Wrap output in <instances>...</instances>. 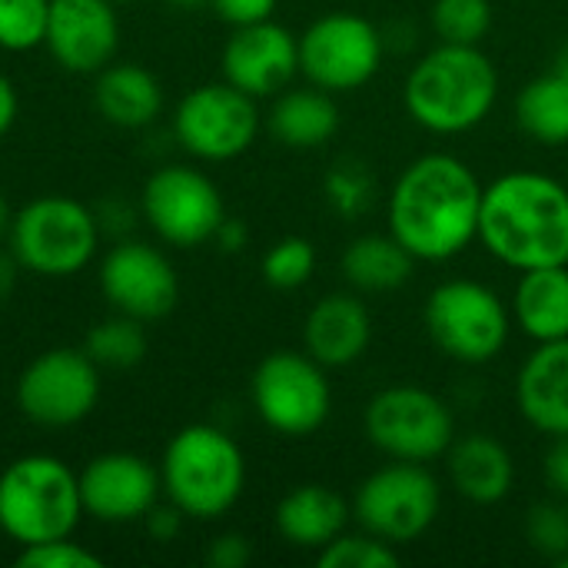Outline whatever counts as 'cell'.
<instances>
[{
    "label": "cell",
    "mask_w": 568,
    "mask_h": 568,
    "mask_svg": "<svg viewBox=\"0 0 568 568\" xmlns=\"http://www.w3.org/2000/svg\"><path fill=\"white\" fill-rule=\"evenodd\" d=\"M383 33L359 13H326L300 33V73L326 93L366 87L383 67Z\"/></svg>",
    "instance_id": "13"
},
{
    "label": "cell",
    "mask_w": 568,
    "mask_h": 568,
    "mask_svg": "<svg viewBox=\"0 0 568 568\" xmlns=\"http://www.w3.org/2000/svg\"><path fill=\"white\" fill-rule=\"evenodd\" d=\"M113 3H120V0H113Z\"/></svg>",
    "instance_id": "47"
},
{
    "label": "cell",
    "mask_w": 568,
    "mask_h": 568,
    "mask_svg": "<svg viewBox=\"0 0 568 568\" xmlns=\"http://www.w3.org/2000/svg\"><path fill=\"white\" fill-rule=\"evenodd\" d=\"M77 476H80L83 513L103 526L143 523V516L163 496L160 466H153L136 453L93 456Z\"/></svg>",
    "instance_id": "16"
},
{
    "label": "cell",
    "mask_w": 568,
    "mask_h": 568,
    "mask_svg": "<svg viewBox=\"0 0 568 568\" xmlns=\"http://www.w3.org/2000/svg\"><path fill=\"white\" fill-rule=\"evenodd\" d=\"M100 293L140 323L163 320L180 303V276L163 250L143 240H120L100 260Z\"/></svg>",
    "instance_id": "15"
},
{
    "label": "cell",
    "mask_w": 568,
    "mask_h": 568,
    "mask_svg": "<svg viewBox=\"0 0 568 568\" xmlns=\"http://www.w3.org/2000/svg\"><path fill=\"white\" fill-rule=\"evenodd\" d=\"M13 562L20 568H103V556H97L73 536H63L50 542L20 546Z\"/></svg>",
    "instance_id": "34"
},
{
    "label": "cell",
    "mask_w": 568,
    "mask_h": 568,
    "mask_svg": "<svg viewBox=\"0 0 568 568\" xmlns=\"http://www.w3.org/2000/svg\"><path fill=\"white\" fill-rule=\"evenodd\" d=\"M10 220H13V213H10V206H7V200H3V193H0V240H3L7 230H10Z\"/></svg>",
    "instance_id": "43"
},
{
    "label": "cell",
    "mask_w": 568,
    "mask_h": 568,
    "mask_svg": "<svg viewBox=\"0 0 568 568\" xmlns=\"http://www.w3.org/2000/svg\"><path fill=\"white\" fill-rule=\"evenodd\" d=\"M43 47L67 73L97 77L120 47V17L113 0H50Z\"/></svg>",
    "instance_id": "18"
},
{
    "label": "cell",
    "mask_w": 568,
    "mask_h": 568,
    "mask_svg": "<svg viewBox=\"0 0 568 568\" xmlns=\"http://www.w3.org/2000/svg\"><path fill=\"white\" fill-rule=\"evenodd\" d=\"M246 240H250L246 223H243V220H233V216H226V220L220 223L216 236H213V243H216L223 253H240V250L246 246Z\"/></svg>",
    "instance_id": "41"
},
{
    "label": "cell",
    "mask_w": 568,
    "mask_h": 568,
    "mask_svg": "<svg viewBox=\"0 0 568 568\" xmlns=\"http://www.w3.org/2000/svg\"><path fill=\"white\" fill-rule=\"evenodd\" d=\"M83 516L80 476L60 456L30 453L0 473V532L17 546L73 536Z\"/></svg>",
    "instance_id": "5"
},
{
    "label": "cell",
    "mask_w": 568,
    "mask_h": 568,
    "mask_svg": "<svg viewBox=\"0 0 568 568\" xmlns=\"http://www.w3.org/2000/svg\"><path fill=\"white\" fill-rule=\"evenodd\" d=\"M483 183L453 153L413 160L389 190V233L423 263H446L479 240Z\"/></svg>",
    "instance_id": "1"
},
{
    "label": "cell",
    "mask_w": 568,
    "mask_h": 568,
    "mask_svg": "<svg viewBox=\"0 0 568 568\" xmlns=\"http://www.w3.org/2000/svg\"><path fill=\"white\" fill-rule=\"evenodd\" d=\"M326 200L333 203L336 213L343 216H359L373 203V180L363 166L356 163H339L326 176Z\"/></svg>",
    "instance_id": "35"
},
{
    "label": "cell",
    "mask_w": 568,
    "mask_h": 568,
    "mask_svg": "<svg viewBox=\"0 0 568 568\" xmlns=\"http://www.w3.org/2000/svg\"><path fill=\"white\" fill-rule=\"evenodd\" d=\"M100 236L103 226L97 220V210L73 196L47 193L13 213L7 246L27 273L67 280L93 263Z\"/></svg>",
    "instance_id": "6"
},
{
    "label": "cell",
    "mask_w": 568,
    "mask_h": 568,
    "mask_svg": "<svg viewBox=\"0 0 568 568\" xmlns=\"http://www.w3.org/2000/svg\"><path fill=\"white\" fill-rule=\"evenodd\" d=\"M429 20L443 43L479 47L493 27V3L489 0H433Z\"/></svg>",
    "instance_id": "29"
},
{
    "label": "cell",
    "mask_w": 568,
    "mask_h": 568,
    "mask_svg": "<svg viewBox=\"0 0 568 568\" xmlns=\"http://www.w3.org/2000/svg\"><path fill=\"white\" fill-rule=\"evenodd\" d=\"M163 496L196 523L226 516L246 486V459L240 443L210 423L173 433L160 459Z\"/></svg>",
    "instance_id": "4"
},
{
    "label": "cell",
    "mask_w": 568,
    "mask_h": 568,
    "mask_svg": "<svg viewBox=\"0 0 568 568\" xmlns=\"http://www.w3.org/2000/svg\"><path fill=\"white\" fill-rule=\"evenodd\" d=\"M100 366L87 356V349L57 346L33 356L17 376V409L43 429H70L83 423L103 393Z\"/></svg>",
    "instance_id": "11"
},
{
    "label": "cell",
    "mask_w": 568,
    "mask_h": 568,
    "mask_svg": "<svg viewBox=\"0 0 568 568\" xmlns=\"http://www.w3.org/2000/svg\"><path fill=\"white\" fill-rule=\"evenodd\" d=\"M416 256L393 233L356 236L343 250V276L353 290L363 293H393L409 283Z\"/></svg>",
    "instance_id": "26"
},
{
    "label": "cell",
    "mask_w": 568,
    "mask_h": 568,
    "mask_svg": "<svg viewBox=\"0 0 568 568\" xmlns=\"http://www.w3.org/2000/svg\"><path fill=\"white\" fill-rule=\"evenodd\" d=\"M516 406L542 436H568V336L536 343L516 376Z\"/></svg>",
    "instance_id": "19"
},
{
    "label": "cell",
    "mask_w": 568,
    "mask_h": 568,
    "mask_svg": "<svg viewBox=\"0 0 568 568\" xmlns=\"http://www.w3.org/2000/svg\"><path fill=\"white\" fill-rule=\"evenodd\" d=\"M439 506L443 489L426 463L399 459L369 473L353 496L356 526L393 546H406L426 536L439 519Z\"/></svg>",
    "instance_id": "10"
},
{
    "label": "cell",
    "mask_w": 568,
    "mask_h": 568,
    "mask_svg": "<svg viewBox=\"0 0 568 568\" xmlns=\"http://www.w3.org/2000/svg\"><path fill=\"white\" fill-rule=\"evenodd\" d=\"M499 100L496 63L466 43H439L406 77L403 103L409 116L439 136L476 130Z\"/></svg>",
    "instance_id": "3"
},
{
    "label": "cell",
    "mask_w": 568,
    "mask_h": 568,
    "mask_svg": "<svg viewBox=\"0 0 568 568\" xmlns=\"http://www.w3.org/2000/svg\"><path fill=\"white\" fill-rule=\"evenodd\" d=\"M566 70H568V53H566Z\"/></svg>",
    "instance_id": "46"
},
{
    "label": "cell",
    "mask_w": 568,
    "mask_h": 568,
    "mask_svg": "<svg viewBox=\"0 0 568 568\" xmlns=\"http://www.w3.org/2000/svg\"><path fill=\"white\" fill-rule=\"evenodd\" d=\"M50 0H0V50L27 53L43 47Z\"/></svg>",
    "instance_id": "32"
},
{
    "label": "cell",
    "mask_w": 568,
    "mask_h": 568,
    "mask_svg": "<svg viewBox=\"0 0 568 568\" xmlns=\"http://www.w3.org/2000/svg\"><path fill=\"white\" fill-rule=\"evenodd\" d=\"M280 0H210L216 17L230 27H250L260 20H273Z\"/></svg>",
    "instance_id": "36"
},
{
    "label": "cell",
    "mask_w": 568,
    "mask_h": 568,
    "mask_svg": "<svg viewBox=\"0 0 568 568\" xmlns=\"http://www.w3.org/2000/svg\"><path fill=\"white\" fill-rule=\"evenodd\" d=\"M260 273H263L266 286H273V290H283V293L300 290L316 273V246L303 236H283L263 253Z\"/></svg>",
    "instance_id": "30"
},
{
    "label": "cell",
    "mask_w": 568,
    "mask_h": 568,
    "mask_svg": "<svg viewBox=\"0 0 568 568\" xmlns=\"http://www.w3.org/2000/svg\"><path fill=\"white\" fill-rule=\"evenodd\" d=\"M542 473H546L552 496L568 503V436H552L546 459H542Z\"/></svg>",
    "instance_id": "38"
},
{
    "label": "cell",
    "mask_w": 568,
    "mask_h": 568,
    "mask_svg": "<svg viewBox=\"0 0 568 568\" xmlns=\"http://www.w3.org/2000/svg\"><path fill=\"white\" fill-rule=\"evenodd\" d=\"M320 568H396L399 552L393 542L359 529V532H339L329 546L316 552Z\"/></svg>",
    "instance_id": "31"
},
{
    "label": "cell",
    "mask_w": 568,
    "mask_h": 568,
    "mask_svg": "<svg viewBox=\"0 0 568 568\" xmlns=\"http://www.w3.org/2000/svg\"><path fill=\"white\" fill-rule=\"evenodd\" d=\"M266 126L290 150H316L336 136L339 106H336L333 93H326L313 83L296 87V90L286 87L283 93H276Z\"/></svg>",
    "instance_id": "24"
},
{
    "label": "cell",
    "mask_w": 568,
    "mask_h": 568,
    "mask_svg": "<svg viewBox=\"0 0 568 568\" xmlns=\"http://www.w3.org/2000/svg\"><path fill=\"white\" fill-rule=\"evenodd\" d=\"M556 568H568V552L559 559V562H556Z\"/></svg>",
    "instance_id": "45"
},
{
    "label": "cell",
    "mask_w": 568,
    "mask_h": 568,
    "mask_svg": "<svg viewBox=\"0 0 568 568\" xmlns=\"http://www.w3.org/2000/svg\"><path fill=\"white\" fill-rule=\"evenodd\" d=\"M97 113L120 130H143L163 110V87L143 63H106L93 80Z\"/></svg>",
    "instance_id": "23"
},
{
    "label": "cell",
    "mask_w": 568,
    "mask_h": 568,
    "mask_svg": "<svg viewBox=\"0 0 568 568\" xmlns=\"http://www.w3.org/2000/svg\"><path fill=\"white\" fill-rule=\"evenodd\" d=\"M250 399L256 416L273 433L290 439L313 436L333 413L326 366L296 349H276L260 359L250 379Z\"/></svg>",
    "instance_id": "9"
},
{
    "label": "cell",
    "mask_w": 568,
    "mask_h": 568,
    "mask_svg": "<svg viewBox=\"0 0 568 568\" xmlns=\"http://www.w3.org/2000/svg\"><path fill=\"white\" fill-rule=\"evenodd\" d=\"M526 539L529 546L549 559L552 566L568 552V503L566 499H549L536 503L526 513Z\"/></svg>",
    "instance_id": "33"
},
{
    "label": "cell",
    "mask_w": 568,
    "mask_h": 568,
    "mask_svg": "<svg viewBox=\"0 0 568 568\" xmlns=\"http://www.w3.org/2000/svg\"><path fill=\"white\" fill-rule=\"evenodd\" d=\"M513 316L536 343L568 336V266L526 270L513 293Z\"/></svg>",
    "instance_id": "25"
},
{
    "label": "cell",
    "mask_w": 568,
    "mask_h": 568,
    "mask_svg": "<svg viewBox=\"0 0 568 568\" xmlns=\"http://www.w3.org/2000/svg\"><path fill=\"white\" fill-rule=\"evenodd\" d=\"M479 240L519 273L568 266V190L536 170L503 173L483 190Z\"/></svg>",
    "instance_id": "2"
},
{
    "label": "cell",
    "mask_w": 568,
    "mask_h": 568,
    "mask_svg": "<svg viewBox=\"0 0 568 568\" xmlns=\"http://www.w3.org/2000/svg\"><path fill=\"white\" fill-rule=\"evenodd\" d=\"M140 216L150 230L180 250L203 246L226 220L220 186L196 166L170 163L146 176L140 193Z\"/></svg>",
    "instance_id": "14"
},
{
    "label": "cell",
    "mask_w": 568,
    "mask_h": 568,
    "mask_svg": "<svg viewBox=\"0 0 568 568\" xmlns=\"http://www.w3.org/2000/svg\"><path fill=\"white\" fill-rule=\"evenodd\" d=\"M17 113H20V97H17V87L7 73H0V140L13 130L17 123Z\"/></svg>",
    "instance_id": "40"
},
{
    "label": "cell",
    "mask_w": 568,
    "mask_h": 568,
    "mask_svg": "<svg viewBox=\"0 0 568 568\" xmlns=\"http://www.w3.org/2000/svg\"><path fill=\"white\" fill-rule=\"evenodd\" d=\"M423 323L429 339L449 359L463 366H486L506 349L513 313L486 283L446 280L429 293Z\"/></svg>",
    "instance_id": "7"
},
{
    "label": "cell",
    "mask_w": 568,
    "mask_h": 568,
    "mask_svg": "<svg viewBox=\"0 0 568 568\" xmlns=\"http://www.w3.org/2000/svg\"><path fill=\"white\" fill-rule=\"evenodd\" d=\"M349 516H353V506L336 489L320 486V483H303L276 503L273 526L290 546L320 552L339 532H346Z\"/></svg>",
    "instance_id": "22"
},
{
    "label": "cell",
    "mask_w": 568,
    "mask_h": 568,
    "mask_svg": "<svg viewBox=\"0 0 568 568\" xmlns=\"http://www.w3.org/2000/svg\"><path fill=\"white\" fill-rule=\"evenodd\" d=\"M516 120L526 136L542 146L568 143V70H552L529 80L516 100Z\"/></svg>",
    "instance_id": "27"
},
{
    "label": "cell",
    "mask_w": 568,
    "mask_h": 568,
    "mask_svg": "<svg viewBox=\"0 0 568 568\" xmlns=\"http://www.w3.org/2000/svg\"><path fill=\"white\" fill-rule=\"evenodd\" d=\"M23 266L17 263V256L10 253V250H0V303L13 293V286H17V273H20Z\"/></svg>",
    "instance_id": "42"
},
{
    "label": "cell",
    "mask_w": 568,
    "mask_h": 568,
    "mask_svg": "<svg viewBox=\"0 0 568 568\" xmlns=\"http://www.w3.org/2000/svg\"><path fill=\"white\" fill-rule=\"evenodd\" d=\"M446 466H449L453 489L473 506L503 503L516 483L513 453L496 436L486 433H469L463 439H453L446 453Z\"/></svg>",
    "instance_id": "21"
},
{
    "label": "cell",
    "mask_w": 568,
    "mask_h": 568,
    "mask_svg": "<svg viewBox=\"0 0 568 568\" xmlns=\"http://www.w3.org/2000/svg\"><path fill=\"white\" fill-rule=\"evenodd\" d=\"M369 339H373V316L356 293L323 296L303 323L306 353L326 369H346L356 359H363Z\"/></svg>",
    "instance_id": "20"
},
{
    "label": "cell",
    "mask_w": 568,
    "mask_h": 568,
    "mask_svg": "<svg viewBox=\"0 0 568 568\" xmlns=\"http://www.w3.org/2000/svg\"><path fill=\"white\" fill-rule=\"evenodd\" d=\"M250 559H253V546L240 532H223L206 549V562L213 568H243Z\"/></svg>",
    "instance_id": "37"
},
{
    "label": "cell",
    "mask_w": 568,
    "mask_h": 568,
    "mask_svg": "<svg viewBox=\"0 0 568 568\" xmlns=\"http://www.w3.org/2000/svg\"><path fill=\"white\" fill-rule=\"evenodd\" d=\"M170 3H176V7H196V3H203V0H170Z\"/></svg>",
    "instance_id": "44"
},
{
    "label": "cell",
    "mask_w": 568,
    "mask_h": 568,
    "mask_svg": "<svg viewBox=\"0 0 568 568\" xmlns=\"http://www.w3.org/2000/svg\"><path fill=\"white\" fill-rule=\"evenodd\" d=\"M183 523H186V516L166 499V503H156L146 516H143V526H146V532H150V539H156V542H173L180 532H183Z\"/></svg>",
    "instance_id": "39"
},
{
    "label": "cell",
    "mask_w": 568,
    "mask_h": 568,
    "mask_svg": "<svg viewBox=\"0 0 568 568\" xmlns=\"http://www.w3.org/2000/svg\"><path fill=\"white\" fill-rule=\"evenodd\" d=\"M220 63L223 80L253 100L276 97L300 73V37L276 20L233 27Z\"/></svg>",
    "instance_id": "17"
},
{
    "label": "cell",
    "mask_w": 568,
    "mask_h": 568,
    "mask_svg": "<svg viewBox=\"0 0 568 568\" xmlns=\"http://www.w3.org/2000/svg\"><path fill=\"white\" fill-rule=\"evenodd\" d=\"M260 106L233 83H200L173 110L176 143L206 163H226L243 156L260 133Z\"/></svg>",
    "instance_id": "12"
},
{
    "label": "cell",
    "mask_w": 568,
    "mask_h": 568,
    "mask_svg": "<svg viewBox=\"0 0 568 568\" xmlns=\"http://www.w3.org/2000/svg\"><path fill=\"white\" fill-rule=\"evenodd\" d=\"M146 333H143V323L133 320V316H110L97 326H90L87 333V356L100 366V369H133L143 363L146 356Z\"/></svg>",
    "instance_id": "28"
},
{
    "label": "cell",
    "mask_w": 568,
    "mask_h": 568,
    "mask_svg": "<svg viewBox=\"0 0 568 568\" xmlns=\"http://www.w3.org/2000/svg\"><path fill=\"white\" fill-rule=\"evenodd\" d=\"M363 429L373 449L399 463H433L456 439L449 403L423 386L396 383L379 389L363 413Z\"/></svg>",
    "instance_id": "8"
}]
</instances>
